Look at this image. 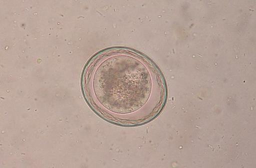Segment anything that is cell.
I'll return each instance as SVG.
<instances>
[{
	"mask_svg": "<svg viewBox=\"0 0 256 168\" xmlns=\"http://www.w3.org/2000/svg\"><path fill=\"white\" fill-rule=\"evenodd\" d=\"M117 51L110 68L112 72H108L120 84H116L117 88L120 89L108 102L112 100L109 106L120 114V122L126 126L134 125L137 123L136 113L145 105L149 96L148 76L140 72L138 60L140 56L135 52L128 48Z\"/></svg>",
	"mask_w": 256,
	"mask_h": 168,
	"instance_id": "1",
	"label": "cell"
}]
</instances>
